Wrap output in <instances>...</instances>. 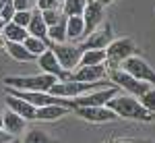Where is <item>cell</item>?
Listing matches in <instances>:
<instances>
[{
  "mask_svg": "<svg viewBox=\"0 0 155 143\" xmlns=\"http://www.w3.org/2000/svg\"><path fill=\"white\" fill-rule=\"evenodd\" d=\"M120 69L124 73H128L130 77H134L137 81H143V83H149L155 87V69L145 58H141V56L134 54L130 58H126L120 64Z\"/></svg>",
  "mask_w": 155,
  "mask_h": 143,
  "instance_id": "cell-5",
  "label": "cell"
},
{
  "mask_svg": "<svg viewBox=\"0 0 155 143\" xmlns=\"http://www.w3.org/2000/svg\"><path fill=\"white\" fill-rule=\"evenodd\" d=\"M11 141H12V135L6 133L2 127H0V143H11Z\"/></svg>",
  "mask_w": 155,
  "mask_h": 143,
  "instance_id": "cell-31",
  "label": "cell"
},
{
  "mask_svg": "<svg viewBox=\"0 0 155 143\" xmlns=\"http://www.w3.org/2000/svg\"><path fill=\"white\" fill-rule=\"evenodd\" d=\"M58 79L52 77V75H25V77H6L4 79V85L8 89H17V91H46L50 94V89L54 87Z\"/></svg>",
  "mask_w": 155,
  "mask_h": 143,
  "instance_id": "cell-2",
  "label": "cell"
},
{
  "mask_svg": "<svg viewBox=\"0 0 155 143\" xmlns=\"http://www.w3.org/2000/svg\"><path fill=\"white\" fill-rule=\"evenodd\" d=\"M35 62L39 64L41 73L56 77L58 81H68V79H71V73H66L62 66H60V62L56 60V56H54V52H52V50H46L41 56H37Z\"/></svg>",
  "mask_w": 155,
  "mask_h": 143,
  "instance_id": "cell-9",
  "label": "cell"
},
{
  "mask_svg": "<svg viewBox=\"0 0 155 143\" xmlns=\"http://www.w3.org/2000/svg\"><path fill=\"white\" fill-rule=\"evenodd\" d=\"M112 39H114V27H112L110 21H104L93 33H89V36L79 44V48H81L83 52L85 50H106Z\"/></svg>",
  "mask_w": 155,
  "mask_h": 143,
  "instance_id": "cell-7",
  "label": "cell"
},
{
  "mask_svg": "<svg viewBox=\"0 0 155 143\" xmlns=\"http://www.w3.org/2000/svg\"><path fill=\"white\" fill-rule=\"evenodd\" d=\"M60 9L58 0H35V11L44 12V11H56Z\"/></svg>",
  "mask_w": 155,
  "mask_h": 143,
  "instance_id": "cell-28",
  "label": "cell"
},
{
  "mask_svg": "<svg viewBox=\"0 0 155 143\" xmlns=\"http://www.w3.org/2000/svg\"><path fill=\"white\" fill-rule=\"evenodd\" d=\"M25 127H27V120L21 118L19 114H15V112H2V129L6 133H11L12 137L15 135H21L25 131Z\"/></svg>",
  "mask_w": 155,
  "mask_h": 143,
  "instance_id": "cell-14",
  "label": "cell"
},
{
  "mask_svg": "<svg viewBox=\"0 0 155 143\" xmlns=\"http://www.w3.org/2000/svg\"><path fill=\"white\" fill-rule=\"evenodd\" d=\"M15 11H35V0H12Z\"/></svg>",
  "mask_w": 155,
  "mask_h": 143,
  "instance_id": "cell-29",
  "label": "cell"
},
{
  "mask_svg": "<svg viewBox=\"0 0 155 143\" xmlns=\"http://www.w3.org/2000/svg\"><path fill=\"white\" fill-rule=\"evenodd\" d=\"M21 143H54V141H52V139H50L41 129H31V131L27 133V137H25Z\"/></svg>",
  "mask_w": 155,
  "mask_h": 143,
  "instance_id": "cell-24",
  "label": "cell"
},
{
  "mask_svg": "<svg viewBox=\"0 0 155 143\" xmlns=\"http://www.w3.org/2000/svg\"><path fill=\"white\" fill-rule=\"evenodd\" d=\"M139 102H141V106H143L149 114L155 112V87H149V89L139 97Z\"/></svg>",
  "mask_w": 155,
  "mask_h": 143,
  "instance_id": "cell-25",
  "label": "cell"
},
{
  "mask_svg": "<svg viewBox=\"0 0 155 143\" xmlns=\"http://www.w3.org/2000/svg\"><path fill=\"white\" fill-rule=\"evenodd\" d=\"M79 118L87 120V122H95V124H101V122H112L118 116L110 110L107 106H93V108H74L72 110Z\"/></svg>",
  "mask_w": 155,
  "mask_h": 143,
  "instance_id": "cell-11",
  "label": "cell"
},
{
  "mask_svg": "<svg viewBox=\"0 0 155 143\" xmlns=\"http://www.w3.org/2000/svg\"><path fill=\"white\" fill-rule=\"evenodd\" d=\"M118 94V87L112 85V87H106V89H99V91H91L87 95H81V97H74L72 102V110L74 108H93V106H106L107 102Z\"/></svg>",
  "mask_w": 155,
  "mask_h": 143,
  "instance_id": "cell-8",
  "label": "cell"
},
{
  "mask_svg": "<svg viewBox=\"0 0 155 143\" xmlns=\"http://www.w3.org/2000/svg\"><path fill=\"white\" fill-rule=\"evenodd\" d=\"M27 29L25 27H19V25L11 23H4V31H2V37L6 39V42H15V44H23L25 39H27Z\"/></svg>",
  "mask_w": 155,
  "mask_h": 143,
  "instance_id": "cell-18",
  "label": "cell"
},
{
  "mask_svg": "<svg viewBox=\"0 0 155 143\" xmlns=\"http://www.w3.org/2000/svg\"><path fill=\"white\" fill-rule=\"evenodd\" d=\"M107 79H110L112 85H116L118 89H124V94L134 95L137 100H139L149 87H153V85H149V83L137 81L134 77H130L128 73H124L122 69H110V71H107Z\"/></svg>",
  "mask_w": 155,
  "mask_h": 143,
  "instance_id": "cell-4",
  "label": "cell"
},
{
  "mask_svg": "<svg viewBox=\"0 0 155 143\" xmlns=\"http://www.w3.org/2000/svg\"><path fill=\"white\" fill-rule=\"evenodd\" d=\"M41 19H44V23L48 25V27H52V25L60 23V21L64 19V15H62L60 9H56V11H44L41 12Z\"/></svg>",
  "mask_w": 155,
  "mask_h": 143,
  "instance_id": "cell-26",
  "label": "cell"
},
{
  "mask_svg": "<svg viewBox=\"0 0 155 143\" xmlns=\"http://www.w3.org/2000/svg\"><path fill=\"white\" fill-rule=\"evenodd\" d=\"M66 39L68 42H83L85 39V21L81 15L66 17Z\"/></svg>",
  "mask_w": 155,
  "mask_h": 143,
  "instance_id": "cell-15",
  "label": "cell"
},
{
  "mask_svg": "<svg viewBox=\"0 0 155 143\" xmlns=\"http://www.w3.org/2000/svg\"><path fill=\"white\" fill-rule=\"evenodd\" d=\"M141 143H155V141H153V139H143Z\"/></svg>",
  "mask_w": 155,
  "mask_h": 143,
  "instance_id": "cell-35",
  "label": "cell"
},
{
  "mask_svg": "<svg viewBox=\"0 0 155 143\" xmlns=\"http://www.w3.org/2000/svg\"><path fill=\"white\" fill-rule=\"evenodd\" d=\"M31 12H33V11H31ZM31 12H29V11H17V12H15V17H12V23L27 29V25H29V21H31Z\"/></svg>",
  "mask_w": 155,
  "mask_h": 143,
  "instance_id": "cell-27",
  "label": "cell"
},
{
  "mask_svg": "<svg viewBox=\"0 0 155 143\" xmlns=\"http://www.w3.org/2000/svg\"><path fill=\"white\" fill-rule=\"evenodd\" d=\"M8 0H0V12H2V9H4V4H6Z\"/></svg>",
  "mask_w": 155,
  "mask_h": 143,
  "instance_id": "cell-34",
  "label": "cell"
},
{
  "mask_svg": "<svg viewBox=\"0 0 155 143\" xmlns=\"http://www.w3.org/2000/svg\"><path fill=\"white\" fill-rule=\"evenodd\" d=\"M64 114H68V108L58 106V104H52V106L37 108V112H35V120H44V122H50V120H58V118H62Z\"/></svg>",
  "mask_w": 155,
  "mask_h": 143,
  "instance_id": "cell-17",
  "label": "cell"
},
{
  "mask_svg": "<svg viewBox=\"0 0 155 143\" xmlns=\"http://www.w3.org/2000/svg\"><path fill=\"white\" fill-rule=\"evenodd\" d=\"M137 54V44L132 42L130 37H118L112 39L110 46L106 48V66L110 69H120V64L126 58H130Z\"/></svg>",
  "mask_w": 155,
  "mask_h": 143,
  "instance_id": "cell-3",
  "label": "cell"
},
{
  "mask_svg": "<svg viewBox=\"0 0 155 143\" xmlns=\"http://www.w3.org/2000/svg\"><path fill=\"white\" fill-rule=\"evenodd\" d=\"M58 2H60V6H62V2H64V0H58Z\"/></svg>",
  "mask_w": 155,
  "mask_h": 143,
  "instance_id": "cell-38",
  "label": "cell"
},
{
  "mask_svg": "<svg viewBox=\"0 0 155 143\" xmlns=\"http://www.w3.org/2000/svg\"><path fill=\"white\" fill-rule=\"evenodd\" d=\"M23 46L27 48V52H29L31 56H35V58H37V56H41L46 50H50V46H52V44H50L48 39H39V37L27 36V39L23 42Z\"/></svg>",
  "mask_w": 155,
  "mask_h": 143,
  "instance_id": "cell-19",
  "label": "cell"
},
{
  "mask_svg": "<svg viewBox=\"0 0 155 143\" xmlns=\"http://www.w3.org/2000/svg\"><path fill=\"white\" fill-rule=\"evenodd\" d=\"M48 42L50 44H66V17L60 23L48 27Z\"/></svg>",
  "mask_w": 155,
  "mask_h": 143,
  "instance_id": "cell-22",
  "label": "cell"
},
{
  "mask_svg": "<svg viewBox=\"0 0 155 143\" xmlns=\"http://www.w3.org/2000/svg\"><path fill=\"white\" fill-rule=\"evenodd\" d=\"M27 33L33 36V37H39V39H48V25L44 23L39 11L31 12V21H29V25H27Z\"/></svg>",
  "mask_w": 155,
  "mask_h": 143,
  "instance_id": "cell-16",
  "label": "cell"
},
{
  "mask_svg": "<svg viewBox=\"0 0 155 143\" xmlns=\"http://www.w3.org/2000/svg\"><path fill=\"white\" fill-rule=\"evenodd\" d=\"M2 31H4V21L0 19V37H2Z\"/></svg>",
  "mask_w": 155,
  "mask_h": 143,
  "instance_id": "cell-33",
  "label": "cell"
},
{
  "mask_svg": "<svg viewBox=\"0 0 155 143\" xmlns=\"http://www.w3.org/2000/svg\"><path fill=\"white\" fill-rule=\"evenodd\" d=\"M85 6H87V0H64V2H62V15H64V17L83 15Z\"/></svg>",
  "mask_w": 155,
  "mask_h": 143,
  "instance_id": "cell-23",
  "label": "cell"
},
{
  "mask_svg": "<svg viewBox=\"0 0 155 143\" xmlns=\"http://www.w3.org/2000/svg\"><path fill=\"white\" fill-rule=\"evenodd\" d=\"M0 127H2V112H0Z\"/></svg>",
  "mask_w": 155,
  "mask_h": 143,
  "instance_id": "cell-37",
  "label": "cell"
},
{
  "mask_svg": "<svg viewBox=\"0 0 155 143\" xmlns=\"http://www.w3.org/2000/svg\"><path fill=\"white\" fill-rule=\"evenodd\" d=\"M15 6H12V0H8L6 4H4V9H2V12H0V19L4 21V23H11L12 17H15Z\"/></svg>",
  "mask_w": 155,
  "mask_h": 143,
  "instance_id": "cell-30",
  "label": "cell"
},
{
  "mask_svg": "<svg viewBox=\"0 0 155 143\" xmlns=\"http://www.w3.org/2000/svg\"><path fill=\"white\" fill-rule=\"evenodd\" d=\"M118 118L126 120H143V122H151V114L141 106V102L128 94H116L110 102L106 104Z\"/></svg>",
  "mask_w": 155,
  "mask_h": 143,
  "instance_id": "cell-1",
  "label": "cell"
},
{
  "mask_svg": "<svg viewBox=\"0 0 155 143\" xmlns=\"http://www.w3.org/2000/svg\"><path fill=\"white\" fill-rule=\"evenodd\" d=\"M106 64V50H85L79 66H97Z\"/></svg>",
  "mask_w": 155,
  "mask_h": 143,
  "instance_id": "cell-21",
  "label": "cell"
},
{
  "mask_svg": "<svg viewBox=\"0 0 155 143\" xmlns=\"http://www.w3.org/2000/svg\"><path fill=\"white\" fill-rule=\"evenodd\" d=\"M99 4H104V6H107V4H112V2H116V0H97Z\"/></svg>",
  "mask_w": 155,
  "mask_h": 143,
  "instance_id": "cell-32",
  "label": "cell"
},
{
  "mask_svg": "<svg viewBox=\"0 0 155 143\" xmlns=\"http://www.w3.org/2000/svg\"><path fill=\"white\" fill-rule=\"evenodd\" d=\"M81 17L85 21V37H87L104 23V4H99L97 0H87V6Z\"/></svg>",
  "mask_w": 155,
  "mask_h": 143,
  "instance_id": "cell-10",
  "label": "cell"
},
{
  "mask_svg": "<svg viewBox=\"0 0 155 143\" xmlns=\"http://www.w3.org/2000/svg\"><path fill=\"white\" fill-rule=\"evenodd\" d=\"M4 48H6V52H8V56H11V58H15L17 62H31V60H35V56H31L23 44L6 42V46H4Z\"/></svg>",
  "mask_w": 155,
  "mask_h": 143,
  "instance_id": "cell-20",
  "label": "cell"
},
{
  "mask_svg": "<svg viewBox=\"0 0 155 143\" xmlns=\"http://www.w3.org/2000/svg\"><path fill=\"white\" fill-rule=\"evenodd\" d=\"M11 143H21V141H19V139H12V141Z\"/></svg>",
  "mask_w": 155,
  "mask_h": 143,
  "instance_id": "cell-36",
  "label": "cell"
},
{
  "mask_svg": "<svg viewBox=\"0 0 155 143\" xmlns=\"http://www.w3.org/2000/svg\"><path fill=\"white\" fill-rule=\"evenodd\" d=\"M50 50L54 52V56L56 60L60 62V66L64 69L66 73H72L77 66H79V62H81V56H83V50L77 46V44H52Z\"/></svg>",
  "mask_w": 155,
  "mask_h": 143,
  "instance_id": "cell-6",
  "label": "cell"
},
{
  "mask_svg": "<svg viewBox=\"0 0 155 143\" xmlns=\"http://www.w3.org/2000/svg\"><path fill=\"white\" fill-rule=\"evenodd\" d=\"M107 77V66L106 64H97V66H77L71 73L68 81H83V83H95L104 81Z\"/></svg>",
  "mask_w": 155,
  "mask_h": 143,
  "instance_id": "cell-12",
  "label": "cell"
},
{
  "mask_svg": "<svg viewBox=\"0 0 155 143\" xmlns=\"http://www.w3.org/2000/svg\"><path fill=\"white\" fill-rule=\"evenodd\" d=\"M4 104H6V108L11 110V112H15V114H19L21 118L25 120H35V112L37 108L31 106L29 102H25V100H21V97H17V95H6L4 97Z\"/></svg>",
  "mask_w": 155,
  "mask_h": 143,
  "instance_id": "cell-13",
  "label": "cell"
}]
</instances>
